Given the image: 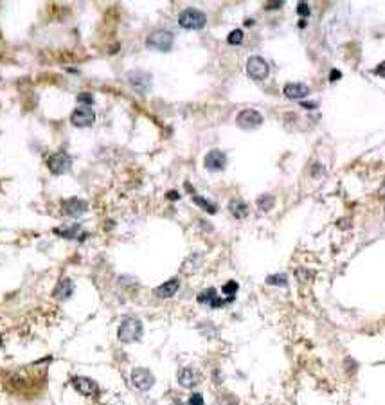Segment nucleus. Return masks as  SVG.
I'll list each match as a JSON object with an SVG mask.
<instances>
[{
    "label": "nucleus",
    "mask_w": 385,
    "mask_h": 405,
    "mask_svg": "<svg viewBox=\"0 0 385 405\" xmlns=\"http://www.w3.org/2000/svg\"><path fill=\"white\" fill-rule=\"evenodd\" d=\"M178 24H180V27H184V29H187V31H198L206 27L207 17L200 9L187 8L178 15Z\"/></svg>",
    "instance_id": "nucleus-1"
},
{
    "label": "nucleus",
    "mask_w": 385,
    "mask_h": 405,
    "mask_svg": "<svg viewBox=\"0 0 385 405\" xmlns=\"http://www.w3.org/2000/svg\"><path fill=\"white\" fill-rule=\"evenodd\" d=\"M117 337H119V341L124 342V344L139 341L142 337V323L139 319H133V317L124 319L123 323H121L119 330H117Z\"/></svg>",
    "instance_id": "nucleus-2"
},
{
    "label": "nucleus",
    "mask_w": 385,
    "mask_h": 405,
    "mask_svg": "<svg viewBox=\"0 0 385 405\" xmlns=\"http://www.w3.org/2000/svg\"><path fill=\"white\" fill-rule=\"evenodd\" d=\"M173 42H175V36H173L171 31H166V29L153 31V33L148 36V40H146L148 47L155 49V51H162V52L169 51V49L173 47Z\"/></svg>",
    "instance_id": "nucleus-3"
},
{
    "label": "nucleus",
    "mask_w": 385,
    "mask_h": 405,
    "mask_svg": "<svg viewBox=\"0 0 385 405\" xmlns=\"http://www.w3.org/2000/svg\"><path fill=\"white\" fill-rule=\"evenodd\" d=\"M236 125L240 126L241 130H256L263 125V116L257 110H252V108H245L241 110L238 116H236Z\"/></svg>",
    "instance_id": "nucleus-4"
},
{
    "label": "nucleus",
    "mask_w": 385,
    "mask_h": 405,
    "mask_svg": "<svg viewBox=\"0 0 385 405\" xmlns=\"http://www.w3.org/2000/svg\"><path fill=\"white\" fill-rule=\"evenodd\" d=\"M72 166V159H70L65 151H58V153H52L47 159V168L52 175H63L67 173Z\"/></svg>",
    "instance_id": "nucleus-5"
},
{
    "label": "nucleus",
    "mask_w": 385,
    "mask_h": 405,
    "mask_svg": "<svg viewBox=\"0 0 385 405\" xmlns=\"http://www.w3.org/2000/svg\"><path fill=\"white\" fill-rule=\"evenodd\" d=\"M247 74L252 79H265L270 74V67L261 56H250L247 61Z\"/></svg>",
    "instance_id": "nucleus-6"
},
{
    "label": "nucleus",
    "mask_w": 385,
    "mask_h": 405,
    "mask_svg": "<svg viewBox=\"0 0 385 405\" xmlns=\"http://www.w3.org/2000/svg\"><path fill=\"white\" fill-rule=\"evenodd\" d=\"M132 384L139 389V391H150L155 384V376L151 375L150 371L144 367H137L132 371Z\"/></svg>",
    "instance_id": "nucleus-7"
},
{
    "label": "nucleus",
    "mask_w": 385,
    "mask_h": 405,
    "mask_svg": "<svg viewBox=\"0 0 385 405\" xmlns=\"http://www.w3.org/2000/svg\"><path fill=\"white\" fill-rule=\"evenodd\" d=\"M95 121V114L90 107H77L70 116V123L76 128H86Z\"/></svg>",
    "instance_id": "nucleus-8"
},
{
    "label": "nucleus",
    "mask_w": 385,
    "mask_h": 405,
    "mask_svg": "<svg viewBox=\"0 0 385 405\" xmlns=\"http://www.w3.org/2000/svg\"><path fill=\"white\" fill-rule=\"evenodd\" d=\"M70 384L83 396H95L99 392V385L92 378H86V376H72Z\"/></svg>",
    "instance_id": "nucleus-9"
},
{
    "label": "nucleus",
    "mask_w": 385,
    "mask_h": 405,
    "mask_svg": "<svg viewBox=\"0 0 385 405\" xmlns=\"http://www.w3.org/2000/svg\"><path fill=\"white\" fill-rule=\"evenodd\" d=\"M128 81L135 90L144 94V92L150 90L151 76L148 72H142V70H132V72L128 74Z\"/></svg>",
    "instance_id": "nucleus-10"
},
{
    "label": "nucleus",
    "mask_w": 385,
    "mask_h": 405,
    "mask_svg": "<svg viewBox=\"0 0 385 405\" xmlns=\"http://www.w3.org/2000/svg\"><path fill=\"white\" fill-rule=\"evenodd\" d=\"M197 299H198V302H200V305H207V306H211V308H220V306H223V305H227V302L234 301V297L220 299L218 293H216V290H214V288L204 290L202 293H198Z\"/></svg>",
    "instance_id": "nucleus-11"
},
{
    "label": "nucleus",
    "mask_w": 385,
    "mask_h": 405,
    "mask_svg": "<svg viewBox=\"0 0 385 405\" xmlns=\"http://www.w3.org/2000/svg\"><path fill=\"white\" fill-rule=\"evenodd\" d=\"M204 164H206V168L209 169V171H222V169L227 166V157L220 150H211L206 155Z\"/></svg>",
    "instance_id": "nucleus-12"
},
{
    "label": "nucleus",
    "mask_w": 385,
    "mask_h": 405,
    "mask_svg": "<svg viewBox=\"0 0 385 405\" xmlns=\"http://www.w3.org/2000/svg\"><path fill=\"white\" fill-rule=\"evenodd\" d=\"M198 382H200V373L192 367H184V369L178 371V384L185 389H192L197 387Z\"/></svg>",
    "instance_id": "nucleus-13"
},
{
    "label": "nucleus",
    "mask_w": 385,
    "mask_h": 405,
    "mask_svg": "<svg viewBox=\"0 0 385 405\" xmlns=\"http://www.w3.org/2000/svg\"><path fill=\"white\" fill-rule=\"evenodd\" d=\"M88 206H86L85 200H79V198H69L63 202V215L67 216H72V218H77V216H81L83 213H86Z\"/></svg>",
    "instance_id": "nucleus-14"
},
{
    "label": "nucleus",
    "mask_w": 385,
    "mask_h": 405,
    "mask_svg": "<svg viewBox=\"0 0 385 405\" xmlns=\"http://www.w3.org/2000/svg\"><path fill=\"white\" fill-rule=\"evenodd\" d=\"M72 293H74V281L70 279V277H63L60 283L56 284L54 297L58 299V301H67Z\"/></svg>",
    "instance_id": "nucleus-15"
},
{
    "label": "nucleus",
    "mask_w": 385,
    "mask_h": 405,
    "mask_svg": "<svg viewBox=\"0 0 385 405\" xmlns=\"http://www.w3.org/2000/svg\"><path fill=\"white\" fill-rule=\"evenodd\" d=\"M282 92H284V95L290 97V99H303V97L308 95L310 88L304 85V83H286L284 88H282Z\"/></svg>",
    "instance_id": "nucleus-16"
},
{
    "label": "nucleus",
    "mask_w": 385,
    "mask_h": 405,
    "mask_svg": "<svg viewBox=\"0 0 385 405\" xmlns=\"http://www.w3.org/2000/svg\"><path fill=\"white\" fill-rule=\"evenodd\" d=\"M180 288V281L178 279H169L166 283H162L160 286L155 288V295L160 299H167V297H173Z\"/></svg>",
    "instance_id": "nucleus-17"
},
{
    "label": "nucleus",
    "mask_w": 385,
    "mask_h": 405,
    "mask_svg": "<svg viewBox=\"0 0 385 405\" xmlns=\"http://www.w3.org/2000/svg\"><path fill=\"white\" fill-rule=\"evenodd\" d=\"M229 211H231V215L234 216V218L243 220L248 215V206L245 202H241V200H232V202L229 204Z\"/></svg>",
    "instance_id": "nucleus-18"
},
{
    "label": "nucleus",
    "mask_w": 385,
    "mask_h": 405,
    "mask_svg": "<svg viewBox=\"0 0 385 405\" xmlns=\"http://www.w3.org/2000/svg\"><path fill=\"white\" fill-rule=\"evenodd\" d=\"M192 202L197 204L198 207H202L206 213H209V215H214V213L218 211V207L214 206L213 202H209V200H206L204 196H198V194H192Z\"/></svg>",
    "instance_id": "nucleus-19"
},
{
    "label": "nucleus",
    "mask_w": 385,
    "mask_h": 405,
    "mask_svg": "<svg viewBox=\"0 0 385 405\" xmlns=\"http://www.w3.org/2000/svg\"><path fill=\"white\" fill-rule=\"evenodd\" d=\"M274 204H275V198L272 194H261V196L257 198V207L265 213L272 211V209H274Z\"/></svg>",
    "instance_id": "nucleus-20"
},
{
    "label": "nucleus",
    "mask_w": 385,
    "mask_h": 405,
    "mask_svg": "<svg viewBox=\"0 0 385 405\" xmlns=\"http://www.w3.org/2000/svg\"><path fill=\"white\" fill-rule=\"evenodd\" d=\"M81 231L79 225H72V227H65V229H56L54 233L61 238H67V240H72V238H77V233Z\"/></svg>",
    "instance_id": "nucleus-21"
},
{
    "label": "nucleus",
    "mask_w": 385,
    "mask_h": 405,
    "mask_svg": "<svg viewBox=\"0 0 385 405\" xmlns=\"http://www.w3.org/2000/svg\"><path fill=\"white\" fill-rule=\"evenodd\" d=\"M286 276L284 274H274V276L266 277V284H274V286H286Z\"/></svg>",
    "instance_id": "nucleus-22"
},
{
    "label": "nucleus",
    "mask_w": 385,
    "mask_h": 405,
    "mask_svg": "<svg viewBox=\"0 0 385 405\" xmlns=\"http://www.w3.org/2000/svg\"><path fill=\"white\" fill-rule=\"evenodd\" d=\"M241 42H243V31H241V29L231 31V35L227 36V43H229V45H240Z\"/></svg>",
    "instance_id": "nucleus-23"
},
{
    "label": "nucleus",
    "mask_w": 385,
    "mask_h": 405,
    "mask_svg": "<svg viewBox=\"0 0 385 405\" xmlns=\"http://www.w3.org/2000/svg\"><path fill=\"white\" fill-rule=\"evenodd\" d=\"M238 288H240V286H238V283H236V281H227V283L223 284L222 292L225 293L227 297H234L236 292H238Z\"/></svg>",
    "instance_id": "nucleus-24"
},
{
    "label": "nucleus",
    "mask_w": 385,
    "mask_h": 405,
    "mask_svg": "<svg viewBox=\"0 0 385 405\" xmlns=\"http://www.w3.org/2000/svg\"><path fill=\"white\" fill-rule=\"evenodd\" d=\"M77 103L81 105V107H92L94 105V97L88 92H81V94H77Z\"/></svg>",
    "instance_id": "nucleus-25"
},
{
    "label": "nucleus",
    "mask_w": 385,
    "mask_h": 405,
    "mask_svg": "<svg viewBox=\"0 0 385 405\" xmlns=\"http://www.w3.org/2000/svg\"><path fill=\"white\" fill-rule=\"evenodd\" d=\"M297 15H301V17H310V8L306 2H301V4H297Z\"/></svg>",
    "instance_id": "nucleus-26"
},
{
    "label": "nucleus",
    "mask_w": 385,
    "mask_h": 405,
    "mask_svg": "<svg viewBox=\"0 0 385 405\" xmlns=\"http://www.w3.org/2000/svg\"><path fill=\"white\" fill-rule=\"evenodd\" d=\"M187 405H204V398H202L200 392H195V394H191Z\"/></svg>",
    "instance_id": "nucleus-27"
},
{
    "label": "nucleus",
    "mask_w": 385,
    "mask_h": 405,
    "mask_svg": "<svg viewBox=\"0 0 385 405\" xmlns=\"http://www.w3.org/2000/svg\"><path fill=\"white\" fill-rule=\"evenodd\" d=\"M374 72H376L378 76H381V78H385V61H381V63L378 65L376 69H374Z\"/></svg>",
    "instance_id": "nucleus-28"
},
{
    "label": "nucleus",
    "mask_w": 385,
    "mask_h": 405,
    "mask_svg": "<svg viewBox=\"0 0 385 405\" xmlns=\"http://www.w3.org/2000/svg\"><path fill=\"white\" fill-rule=\"evenodd\" d=\"M340 76H342V74L338 72L337 69H333V70H331V76H330V79H331V81H337V79L340 78Z\"/></svg>",
    "instance_id": "nucleus-29"
},
{
    "label": "nucleus",
    "mask_w": 385,
    "mask_h": 405,
    "mask_svg": "<svg viewBox=\"0 0 385 405\" xmlns=\"http://www.w3.org/2000/svg\"><path fill=\"white\" fill-rule=\"evenodd\" d=\"M281 6H282L281 0H275L274 4H268V6H266V8H268V9H277V8H281Z\"/></svg>",
    "instance_id": "nucleus-30"
},
{
    "label": "nucleus",
    "mask_w": 385,
    "mask_h": 405,
    "mask_svg": "<svg viewBox=\"0 0 385 405\" xmlns=\"http://www.w3.org/2000/svg\"><path fill=\"white\" fill-rule=\"evenodd\" d=\"M167 198L176 200V198H178V193H169V194H167Z\"/></svg>",
    "instance_id": "nucleus-31"
},
{
    "label": "nucleus",
    "mask_w": 385,
    "mask_h": 405,
    "mask_svg": "<svg viewBox=\"0 0 385 405\" xmlns=\"http://www.w3.org/2000/svg\"><path fill=\"white\" fill-rule=\"evenodd\" d=\"M303 107H306V108H315V107H317V103H303Z\"/></svg>",
    "instance_id": "nucleus-32"
},
{
    "label": "nucleus",
    "mask_w": 385,
    "mask_h": 405,
    "mask_svg": "<svg viewBox=\"0 0 385 405\" xmlns=\"http://www.w3.org/2000/svg\"><path fill=\"white\" fill-rule=\"evenodd\" d=\"M0 348H2V339H0Z\"/></svg>",
    "instance_id": "nucleus-33"
}]
</instances>
